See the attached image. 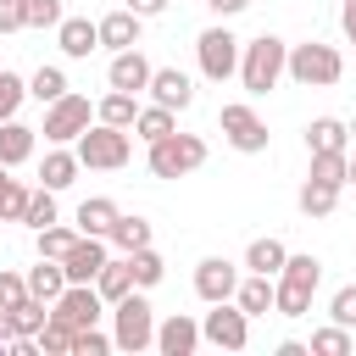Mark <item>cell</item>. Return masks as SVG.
Segmentation results:
<instances>
[{
  "label": "cell",
  "instance_id": "cell-1",
  "mask_svg": "<svg viewBox=\"0 0 356 356\" xmlns=\"http://www.w3.org/2000/svg\"><path fill=\"white\" fill-rule=\"evenodd\" d=\"M284 72H289V44H284L278 33H256V39L239 50V83H245L250 95L278 89Z\"/></svg>",
  "mask_w": 356,
  "mask_h": 356
},
{
  "label": "cell",
  "instance_id": "cell-2",
  "mask_svg": "<svg viewBox=\"0 0 356 356\" xmlns=\"http://www.w3.org/2000/svg\"><path fill=\"white\" fill-rule=\"evenodd\" d=\"M72 150H78L83 167H95V172H117V167L134 161V134H128V128H111V122L95 117V122L72 139Z\"/></svg>",
  "mask_w": 356,
  "mask_h": 356
},
{
  "label": "cell",
  "instance_id": "cell-3",
  "mask_svg": "<svg viewBox=\"0 0 356 356\" xmlns=\"http://www.w3.org/2000/svg\"><path fill=\"white\" fill-rule=\"evenodd\" d=\"M111 339H117V350H128V356L156 350V306L145 300V289H128V295L111 306Z\"/></svg>",
  "mask_w": 356,
  "mask_h": 356
},
{
  "label": "cell",
  "instance_id": "cell-4",
  "mask_svg": "<svg viewBox=\"0 0 356 356\" xmlns=\"http://www.w3.org/2000/svg\"><path fill=\"white\" fill-rule=\"evenodd\" d=\"M145 167L156 172V178H189L195 167H206V139L200 134H167V139H156V145H145Z\"/></svg>",
  "mask_w": 356,
  "mask_h": 356
},
{
  "label": "cell",
  "instance_id": "cell-5",
  "mask_svg": "<svg viewBox=\"0 0 356 356\" xmlns=\"http://www.w3.org/2000/svg\"><path fill=\"white\" fill-rule=\"evenodd\" d=\"M339 72H345V56L334 44H323V39L289 44V78L300 89H328V83H339Z\"/></svg>",
  "mask_w": 356,
  "mask_h": 356
},
{
  "label": "cell",
  "instance_id": "cell-6",
  "mask_svg": "<svg viewBox=\"0 0 356 356\" xmlns=\"http://www.w3.org/2000/svg\"><path fill=\"white\" fill-rule=\"evenodd\" d=\"M239 50H245V39H234L222 22H211L200 39H195V56H200V72L211 78V83H228V78H239Z\"/></svg>",
  "mask_w": 356,
  "mask_h": 356
},
{
  "label": "cell",
  "instance_id": "cell-7",
  "mask_svg": "<svg viewBox=\"0 0 356 356\" xmlns=\"http://www.w3.org/2000/svg\"><path fill=\"white\" fill-rule=\"evenodd\" d=\"M89 122H95L89 95H72V89H67L61 100H50V106H44V128H39V134H44L50 145H72V139H78Z\"/></svg>",
  "mask_w": 356,
  "mask_h": 356
},
{
  "label": "cell",
  "instance_id": "cell-8",
  "mask_svg": "<svg viewBox=\"0 0 356 356\" xmlns=\"http://www.w3.org/2000/svg\"><path fill=\"white\" fill-rule=\"evenodd\" d=\"M217 122H222V139L239 150V156H261L267 150V122L256 117V106H245V100H228L222 111H217Z\"/></svg>",
  "mask_w": 356,
  "mask_h": 356
},
{
  "label": "cell",
  "instance_id": "cell-9",
  "mask_svg": "<svg viewBox=\"0 0 356 356\" xmlns=\"http://www.w3.org/2000/svg\"><path fill=\"white\" fill-rule=\"evenodd\" d=\"M200 339L217 345V350H245V345H250V317L239 312V300H217V306L200 317Z\"/></svg>",
  "mask_w": 356,
  "mask_h": 356
},
{
  "label": "cell",
  "instance_id": "cell-10",
  "mask_svg": "<svg viewBox=\"0 0 356 356\" xmlns=\"http://www.w3.org/2000/svg\"><path fill=\"white\" fill-rule=\"evenodd\" d=\"M50 317H61L67 328H95L106 317V295L95 284H67L56 300H50Z\"/></svg>",
  "mask_w": 356,
  "mask_h": 356
},
{
  "label": "cell",
  "instance_id": "cell-11",
  "mask_svg": "<svg viewBox=\"0 0 356 356\" xmlns=\"http://www.w3.org/2000/svg\"><path fill=\"white\" fill-rule=\"evenodd\" d=\"M106 245H111V239H100V234H78V239H72V250L61 256L67 284H95V273L111 261V256H106Z\"/></svg>",
  "mask_w": 356,
  "mask_h": 356
},
{
  "label": "cell",
  "instance_id": "cell-12",
  "mask_svg": "<svg viewBox=\"0 0 356 356\" xmlns=\"http://www.w3.org/2000/svg\"><path fill=\"white\" fill-rule=\"evenodd\" d=\"M234 289H239V267H234L228 256H206V261L195 267V295H200L206 306L234 300Z\"/></svg>",
  "mask_w": 356,
  "mask_h": 356
},
{
  "label": "cell",
  "instance_id": "cell-13",
  "mask_svg": "<svg viewBox=\"0 0 356 356\" xmlns=\"http://www.w3.org/2000/svg\"><path fill=\"white\" fill-rule=\"evenodd\" d=\"M206 339H200V323L189 317V312H172V317H161L156 323V350L161 356H195Z\"/></svg>",
  "mask_w": 356,
  "mask_h": 356
},
{
  "label": "cell",
  "instance_id": "cell-14",
  "mask_svg": "<svg viewBox=\"0 0 356 356\" xmlns=\"http://www.w3.org/2000/svg\"><path fill=\"white\" fill-rule=\"evenodd\" d=\"M150 61L139 56V44L134 50H111V67H106V83L111 89H128V95H139V89H150Z\"/></svg>",
  "mask_w": 356,
  "mask_h": 356
},
{
  "label": "cell",
  "instance_id": "cell-15",
  "mask_svg": "<svg viewBox=\"0 0 356 356\" xmlns=\"http://www.w3.org/2000/svg\"><path fill=\"white\" fill-rule=\"evenodd\" d=\"M150 100L167 106V111H189V106H195V83H189L178 67H156V72H150Z\"/></svg>",
  "mask_w": 356,
  "mask_h": 356
},
{
  "label": "cell",
  "instance_id": "cell-16",
  "mask_svg": "<svg viewBox=\"0 0 356 356\" xmlns=\"http://www.w3.org/2000/svg\"><path fill=\"white\" fill-rule=\"evenodd\" d=\"M56 44H61V56L83 61L89 50H100V22H89V17H61V28H56Z\"/></svg>",
  "mask_w": 356,
  "mask_h": 356
},
{
  "label": "cell",
  "instance_id": "cell-17",
  "mask_svg": "<svg viewBox=\"0 0 356 356\" xmlns=\"http://www.w3.org/2000/svg\"><path fill=\"white\" fill-rule=\"evenodd\" d=\"M139 22H145V17L128 11V6H122V11H106V17H100V44H106V50H134V44H139Z\"/></svg>",
  "mask_w": 356,
  "mask_h": 356
},
{
  "label": "cell",
  "instance_id": "cell-18",
  "mask_svg": "<svg viewBox=\"0 0 356 356\" xmlns=\"http://www.w3.org/2000/svg\"><path fill=\"white\" fill-rule=\"evenodd\" d=\"M312 295H317V289L300 284V278H289V273L273 278V312H278V317H306V312H312Z\"/></svg>",
  "mask_w": 356,
  "mask_h": 356
},
{
  "label": "cell",
  "instance_id": "cell-19",
  "mask_svg": "<svg viewBox=\"0 0 356 356\" xmlns=\"http://www.w3.org/2000/svg\"><path fill=\"white\" fill-rule=\"evenodd\" d=\"M33 145H39V128H28V122H0V167H22L28 156H33Z\"/></svg>",
  "mask_w": 356,
  "mask_h": 356
},
{
  "label": "cell",
  "instance_id": "cell-20",
  "mask_svg": "<svg viewBox=\"0 0 356 356\" xmlns=\"http://www.w3.org/2000/svg\"><path fill=\"white\" fill-rule=\"evenodd\" d=\"M117 217H122V211H117V200H111V195H89V200L78 206V217H72V228H78V234H100V239H106Z\"/></svg>",
  "mask_w": 356,
  "mask_h": 356
},
{
  "label": "cell",
  "instance_id": "cell-21",
  "mask_svg": "<svg viewBox=\"0 0 356 356\" xmlns=\"http://www.w3.org/2000/svg\"><path fill=\"white\" fill-rule=\"evenodd\" d=\"M306 150L317 156V150H350V122H339V117H312L306 122Z\"/></svg>",
  "mask_w": 356,
  "mask_h": 356
},
{
  "label": "cell",
  "instance_id": "cell-22",
  "mask_svg": "<svg viewBox=\"0 0 356 356\" xmlns=\"http://www.w3.org/2000/svg\"><path fill=\"white\" fill-rule=\"evenodd\" d=\"M234 300H239L245 317H267V312H273V278H267V273H245L239 289H234Z\"/></svg>",
  "mask_w": 356,
  "mask_h": 356
},
{
  "label": "cell",
  "instance_id": "cell-23",
  "mask_svg": "<svg viewBox=\"0 0 356 356\" xmlns=\"http://www.w3.org/2000/svg\"><path fill=\"white\" fill-rule=\"evenodd\" d=\"M78 167H83V161H78V150H61V145H56V150H44L39 178H44V189H56V195H61V189L78 178Z\"/></svg>",
  "mask_w": 356,
  "mask_h": 356
},
{
  "label": "cell",
  "instance_id": "cell-24",
  "mask_svg": "<svg viewBox=\"0 0 356 356\" xmlns=\"http://www.w3.org/2000/svg\"><path fill=\"white\" fill-rule=\"evenodd\" d=\"M284 261H289V250H284V239H273V234L245 245V267H250V273H267V278H278V273H284Z\"/></svg>",
  "mask_w": 356,
  "mask_h": 356
},
{
  "label": "cell",
  "instance_id": "cell-25",
  "mask_svg": "<svg viewBox=\"0 0 356 356\" xmlns=\"http://www.w3.org/2000/svg\"><path fill=\"white\" fill-rule=\"evenodd\" d=\"M67 289V267L56 261V256H39V267H28V295H39V300H56Z\"/></svg>",
  "mask_w": 356,
  "mask_h": 356
},
{
  "label": "cell",
  "instance_id": "cell-26",
  "mask_svg": "<svg viewBox=\"0 0 356 356\" xmlns=\"http://www.w3.org/2000/svg\"><path fill=\"white\" fill-rule=\"evenodd\" d=\"M95 289L106 295V306H117V300H122L128 289H139V284H134V267H128V256H117V261H106V267L95 273Z\"/></svg>",
  "mask_w": 356,
  "mask_h": 356
},
{
  "label": "cell",
  "instance_id": "cell-27",
  "mask_svg": "<svg viewBox=\"0 0 356 356\" xmlns=\"http://www.w3.org/2000/svg\"><path fill=\"white\" fill-rule=\"evenodd\" d=\"M172 128H178V111H167V106H139V117H134V134H139L145 145L167 139Z\"/></svg>",
  "mask_w": 356,
  "mask_h": 356
},
{
  "label": "cell",
  "instance_id": "cell-28",
  "mask_svg": "<svg viewBox=\"0 0 356 356\" xmlns=\"http://www.w3.org/2000/svg\"><path fill=\"white\" fill-rule=\"evenodd\" d=\"M306 178H317V184H334V189H345V178H350V150H317L312 156V172Z\"/></svg>",
  "mask_w": 356,
  "mask_h": 356
},
{
  "label": "cell",
  "instance_id": "cell-29",
  "mask_svg": "<svg viewBox=\"0 0 356 356\" xmlns=\"http://www.w3.org/2000/svg\"><path fill=\"white\" fill-rule=\"evenodd\" d=\"M95 117H100V122H111V128H134V117H139V100H134L128 89H111V95L95 106Z\"/></svg>",
  "mask_w": 356,
  "mask_h": 356
},
{
  "label": "cell",
  "instance_id": "cell-30",
  "mask_svg": "<svg viewBox=\"0 0 356 356\" xmlns=\"http://www.w3.org/2000/svg\"><path fill=\"white\" fill-rule=\"evenodd\" d=\"M295 200H300V211H306V217H328V211L339 206V189H334V184H317V178H306Z\"/></svg>",
  "mask_w": 356,
  "mask_h": 356
},
{
  "label": "cell",
  "instance_id": "cell-31",
  "mask_svg": "<svg viewBox=\"0 0 356 356\" xmlns=\"http://www.w3.org/2000/svg\"><path fill=\"white\" fill-rule=\"evenodd\" d=\"M106 239H111L122 256H128V250H145V245H150V222H145V217H117Z\"/></svg>",
  "mask_w": 356,
  "mask_h": 356
},
{
  "label": "cell",
  "instance_id": "cell-32",
  "mask_svg": "<svg viewBox=\"0 0 356 356\" xmlns=\"http://www.w3.org/2000/svg\"><path fill=\"white\" fill-rule=\"evenodd\" d=\"M22 222H28L33 234H39V228H50V222H61V211H56V189H44V184H39V189L28 195V211H22Z\"/></svg>",
  "mask_w": 356,
  "mask_h": 356
},
{
  "label": "cell",
  "instance_id": "cell-33",
  "mask_svg": "<svg viewBox=\"0 0 356 356\" xmlns=\"http://www.w3.org/2000/svg\"><path fill=\"white\" fill-rule=\"evenodd\" d=\"M128 267H134V284H139V289H156V284L167 278V261H161L150 245H145V250H128Z\"/></svg>",
  "mask_w": 356,
  "mask_h": 356
},
{
  "label": "cell",
  "instance_id": "cell-34",
  "mask_svg": "<svg viewBox=\"0 0 356 356\" xmlns=\"http://www.w3.org/2000/svg\"><path fill=\"white\" fill-rule=\"evenodd\" d=\"M350 350H356V339H350L345 323H328V328L312 334V356H350Z\"/></svg>",
  "mask_w": 356,
  "mask_h": 356
},
{
  "label": "cell",
  "instance_id": "cell-35",
  "mask_svg": "<svg viewBox=\"0 0 356 356\" xmlns=\"http://www.w3.org/2000/svg\"><path fill=\"white\" fill-rule=\"evenodd\" d=\"M28 95H33L39 106H50V100H61V95H67V72H61V67H39V72L28 78Z\"/></svg>",
  "mask_w": 356,
  "mask_h": 356
},
{
  "label": "cell",
  "instance_id": "cell-36",
  "mask_svg": "<svg viewBox=\"0 0 356 356\" xmlns=\"http://www.w3.org/2000/svg\"><path fill=\"white\" fill-rule=\"evenodd\" d=\"M72 334H78V328H67L61 317H50V323L39 328V350H44V356H67V350H72Z\"/></svg>",
  "mask_w": 356,
  "mask_h": 356
},
{
  "label": "cell",
  "instance_id": "cell-37",
  "mask_svg": "<svg viewBox=\"0 0 356 356\" xmlns=\"http://www.w3.org/2000/svg\"><path fill=\"white\" fill-rule=\"evenodd\" d=\"M61 0H22V22L28 28H61Z\"/></svg>",
  "mask_w": 356,
  "mask_h": 356
},
{
  "label": "cell",
  "instance_id": "cell-38",
  "mask_svg": "<svg viewBox=\"0 0 356 356\" xmlns=\"http://www.w3.org/2000/svg\"><path fill=\"white\" fill-rule=\"evenodd\" d=\"M22 100H28V83H22L17 72H6V67H0V122H11Z\"/></svg>",
  "mask_w": 356,
  "mask_h": 356
},
{
  "label": "cell",
  "instance_id": "cell-39",
  "mask_svg": "<svg viewBox=\"0 0 356 356\" xmlns=\"http://www.w3.org/2000/svg\"><path fill=\"white\" fill-rule=\"evenodd\" d=\"M72 239H78V228H61V222H50V228H39V256H67L72 250Z\"/></svg>",
  "mask_w": 356,
  "mask_h": 356
},
{
  "label": "cell",
  "instance_id": "cell-40",
  "mask_svg": "<svg viewBox=\"0 0 356 356\" xmlns=\"http://www.w3.org/2000/svg\"><path fill=\"white\" fill-rule=\"evenodd\" d=\"M106 350H117V339H111V334H100V323L72 334V356H106Z\"/></svg>",
  "mask_w": 356,
  "mask_h": 356
},
{
  "label": "cell",
  "instance_id": "cell-41",
  "mask_svg": "<svg viewBox=\"0 0 356 356\" xmlns=\"http://www.w3.org/2000/svg\"><path fill=\"white\" fill-rule=\"evenodd\" d=\"M28 195H33V189H28L22 178H11V184H6V195H0V222H22V211H28Z\"/></svg>",
  "mask_w": 356,
  "mask_h": 356
},
{
  "label": "cell",
  "instance_id": "cell-42",
  "mask_svg": "<svg viewBox=\"0 0 356 356\" xmlns=\"http://www.w3.org/2000/svg\"><path fill=\"white\" fill-rule=\"evenodd\" d=\"M284 273H289V278H300V284H312V289L323 284V261H317L312 250H300V256H289V261H284Z\"/></svg>",
  "mask_w": 356,
  "mask_h": 356
},
{
  "label": "cell",
  "instance_id": "cell-43",
  "mask_svg": "<svg viewBox=\"0 0 356 356\" xmlns=\"http://www.w3.org/2000/svg\"><path fill=\"white\" fill-rule=\"evenodd\" d=\"M17 300H28V273H11V267H0V306L11 312Z\"/></svg>",
  "mask_w": 356,
  "mask_h": 356
},
{
  "label": "cell",
  "instance_id": "cell-44",
  "mask_svg": "<svg viewBox=\"0 0 356 356\" xmlns=\"http://www.w3.org/2000/svg\"><path fill=\"white\" fill-rule=\"evenodd\" d=\"M328 317H334V323H345V328H356V284L334 289V300H328Z\"/></svg>",
  "mask_w": 356,
  "mask_h": 356
},
{
  "label": "cell",
  "instance_id": "cell-45",
  "mask_svg": "<svg viewBox=\"0 0 356 356\" xmlns=\"http://www.w3.org/2000/svg\"><path fill=\"white\" fill-rule=\"evenodd\" d=\"M17 28H28L22 22V0H0V33H17Z\"/></svg>",
  "mask_w": 356,
  "mask_h": 356
},
{
  "label": "cell",
  "instance_id": "cell-46",
  "mask_svg": "<svg viewBox=\"0 0 356 356\" xmlns=\"http://www.w3.org/2000/svg\"><path fill=\"white\" fill-rule=\"evenodd\" d=\"M245 6H250V0H206V11H211V17H222V22H228V17H239Z\"/></svg>",
  "mask_w": 356,
  "mask_h": 356
},
{
  "label": "cell",
  "instance_id": "cell-47",
  "mask_svg": "<svg viewBox=\"0 0 356 356\" xmlns=\"http://www.w3.org/2000/svg\"><path fill=\"white\" fill-rule=\"evenodd\" d=\"M128 11H139V17H161L167 0H128Z\"/></svg>",
  "mask_w": 356,
  "mask_h": 356
},
{
  "label": "cell",
  "instance_id": "cell-48",
  "mask_svg": "<svg viewBox=\"0 0 356 356\" xmlns=\"http://www.w3.org/2000/svg\"><path fill=\"white\" fill-rule=\"evenodd\" d=\"M278 356H312V345H300V339H284V345H278Z\"/></svg>",
  "mask_w": 356,
  "mask_h": 356
},
{
  "label": "cell",
  "instance_id": "cell-49",
  "mask_svg": "<svg viewBox=\"0 0 356 356\" xmlns=\"http://www.w3.org/2000/svg\"><path fill=\"white\" fill-rule=\"evenodd\" d=\"M339 28H345V39L356 44V11H339Z\"/></svg>",
  "mask_w": 356,
  "mask_h": 356
},
{
  "label": "cell",
  "instance_id": "cell-50",
  "mask_svg": "<svg viewBox=\"0 0 356 356\" xmlns=\"http://www.w3.org/2000/svg\"><path fill=\"white\" fill-rule=\"evenodd\" d=\"M6 184H11V167H0V195H6Z\"/></svg>",
  "mask_w": 356,
  "mask_h": 356
},
{
  "label": "cell",
  "instance_id": "cell-51",
  "mask_svg": "<svg viewBox=\"0 0 356 356\" xmlns=\"http://www.w3.org/2000/svg\"><path fill=\"white\" fill-rule=\"evenodd\" d=\"M345 184H350V189H356V156H350V178H345Z\"/></svg>",
  "mask_w": 356,
  "mask_h": 356
},
{
  "label": "cell",
  "instance_id": "cell-52",
  "mask_svg": "<svg viewBox=\"0 0 356 356\" xmlns=\"http://www.w3.org/2000/svg\"><path fill=\"white\" fill-rule=\"evenodd\" d=\"M339 11H356V0H345V6H339Z\"/></svg>",
  "mask_w": 356,
  "mask_h": 356
},
{
  "label": "cell",
  "instance_id": "cell-53",
  "mask_svg": "<svg viewBox=\"0 0 356 356\" xmlns=\"http://www.w3.org/2000/svg\"><path fill=\"white\" fill-rule=\"evenodd\" d=\"M350 139H356V122H350Z\"/></svg>",
  "mask_w": 356,
  "mask_h": 356
}]
</instances>
